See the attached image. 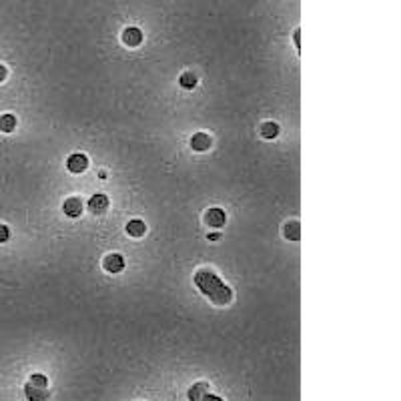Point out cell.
I'll return each mask as SVG.
<instances>
[{
  "label": "cell",
  "mask_w": 401,
  "mask_h": 401,
  "mask_svg": "<svg viewBox=\"0 0 401 401\" xmlns=\"http://www.w3.org/2000/svg\"><path fill=\"white\" fill-rule=\"evenodd\" d=\"M196 287L217 305H227L233 299V291L213 273V271H198L194 275Z\"/></svg>",
  "instance_id": "6da1fadb"
},
{
  "label": "cell",
  "mask_w": 401,
  "mask_h": 401,
  "mask_svg": "<svg viewBox=\"0 0 401 401\" xmlns=\"http://www.w3.org/2000/svg\"><path fill=\"white\" fill-rule=\"evenodd\" d=\"M24 393H26V399L28 401H44L48 397V383H46V377L40 375V373H34L30 375L26 387H24Z\"/></svg>",
  "instance_id": "7a4b0ae2"
},
{
  "label": "cell",
  "mask_w": 401,
  "mask_h": 401,
  "mask_svg": "<svg viewBox=\"0 0 401 401\" xmlns=\"http://www.w3.org/2000/svg\"><path fill=\"white\" fill-rule=\"evenodd\" d=\"M66 168H68L70 172H74V174L84 172V170L88 168V156L82 154V152H74V154H70L68 160H66Z\"/></svg>",
  "instance_id": "3957f363"
},
{
  "label": "cell",
  "mask_w": 401,
  "mask_h": 401,
  "mask_svg": "<svg viewBox=\"0 0 401 401\" xmlns=\"http://www.w3.org/2000/svg\"><path fill=\"white\" fill-rule=\"evenodd\" d=\"M108 209V196L102 194V192H96L88 198V211L94 213V215H102L104 211Z\"/></svg>",
  "instance_id": "277c9868"
},
{
  "label": "cell",
  "mask_w": 401,
  "mask_h": 401,
  "mask_svg": "<svg viewBox=\"0 0 401 401\" xmlns=\"http://www.w3.org/2000/svg\"><path fill=\"white\" fill-rule=\"evenodd\" d=\"M62 213H64L66 217H72V219L80 217V213H82V200H80L78 196L66 198V200L62 203Z\"/></svg>",
  "instance_id": "5b68a950"
},
{
  "label": "cell",
  "mask_w": 401,
  "mask_h": 401,
  "mask_svg": "<svg viewBox=\"0 0 401 401\" xmlns=\"http://www.w3.org/2000/svg\"><path fill=\"white\" fill-rule=\"evenodd\" d=\"M205 221H207V225H209V227H215V229H219V227H223V225H225L227 217H225V211H223V209H217V207H213V209H209V211L205 213Z\"/></svg>",
  "instance_id": "8992f818"
},
{
  "label": "cell",
  "mask_w": 401,
  "mask_h": 401,
  "mask_svg": "<svg viewBox=\"0 0 401 401\" xmlns=\"http://www.w3.org/2000/svg\"><path fill=\"white\" fill-rule=\"evenodd\" d=\"M102 267H104L108 273H120V271L124 269V259H122L118 253L106 255L104 261H102Z\"/></svg>",
  "instance_id": "52a82bcc"
},
{
  "label": "cell",
  "mask_w": 401,
  "mask_h": 401,
  "mask_svg": "<svg viewBox=\"0 0 401 401\" xmlns=\"http://www.w3.org/2000/svg\"><path fill=\"white\" fill-rule=\"evenodd\" d=\"M209 146H211V136H209V134H205V132H196V134L190 136V148H192V150L203 152V150H207Z\"/></svg>",
  "instance_id": "ba28073f"
},
{
  "label": "cell",
  "mask_w": 401,
  "mask_h": 401,
  "mask_svg": "<svg viewBox=\"0 0 401 401\" xmlns=\"http://www.w3.org/2000/svg\"><path fill=\"white\" fill-rule=\"evenodd\" d=\"M122 40H124L126 46H138V44L142 42V32H140L138 28L130 26V28H126V30L122 32Z\"/></svg>",
  "instance_id": "9c48e42d"
},
{
  "label": "cell",
  "mask_w": 401,
  "mask_h": 401,
  "mask_svg": "<svg viewBox=\"0 0 401 401\" xmlns=\"http://www.w3.org/2000/svg\"><path fill=\"white\" fill-rule=\"evenodd\" d=\"M126 233H128L130 237H142V235L146 233V225H144L140 219H132V221L126 223Z\"/></svg>",
  "instance_id": "30bf717a"
},
{
  "label": "cell",
  "mask_w": 401,
  "mask_h": 401,
  "mask_svg": "<svg viewBox=\"0 0 401 401\" xmlns=\"http://www.w3.org/2000/svg\"><path fill=\"white\" fill-rule=\"evenodd\" d=\"M209 395V385L207 383H196L188 389V399L190 401H203V397Z\"/></svg>",
  "instance_id": "8fae6325"
},
{
  "label": "cell",
  "mask_w": 401,
  "mask_h": 401,
  "mask_svg": "<svg viewBox=\"0 0 401 401\" xmlns=\"http://www.w3.org/2000/svg\"><path fill=\"white\" fill-rule=\"evenodd\" d=\"M16 128V116L14 114H2L0 116V130L2 132H12Z\"/></svg>",
  "instance_id": "7c38bea8"
},
{
  "label": "cell",
  "mask_w": 401,
  "mask_h": 401,
  "mask_svg": "<svg viewBox=\"0 0 401 401\" xmlns=\"http://www.w3.org/2000/svg\"><path fill=\"white\" fill-rule=\"evenodd\" d=\"M178 84H180L182 88H186V90H192V88L196 86V76H194L192 72H182L180 78H178Z\"/></svg>",
  "instance_id": "4fadbf2b"
},
{
  "label": "cell",
  "mask_w": 401,
  "mask_h": 401,
  "mask_svg": "<svg viewBox=\"0 0 401 401\" xmlns=\"http://www.w3.org/2000/svg\"><path fill=\"white\" fill-rule=\"evenodd\" d=\"M261 134L265 136V138H275L277 134H279V124L277 122H265L263 124V128H261Z\"/></svg>",
  "instance_id": "5bb4252c"
},
{
  "label": "cell",
  "mask_w": 401,
  "mask_h": 401,
  "mask_svg": "<svg viewBox=\"0 0 401 401\" xmlns=\"http://www.w3.org/2000/svg\"><path fill=\"white\" fill-rule=\"evenodd\" d=\"M283 233H285V237H287V239H291V241H297V239H299V223H297V221H291V223H287V225H285V229H283Z\"/></svg>",
  "instance_id": "9a60e30c"
},
{
  "label": "cell",
  "mask_w": 401,
  "mask_h": 401,
  "mask_svg": "<svg viewBox=\"0 0 401 401\" xmlns=\"http://www.w3.org/2000/svg\"><path fill=\"white\" fill-rule=\"evenodd\" d=\"M10 239V229L6 225H0V243H6Z\"/></svg>",
  "instance_id": "2e32d148"
},
{
  "label": "cell",
  "mask_w": 401,
  "mask_h": 401,
  "mask_svg": "<svg viewBox=\"0 0 401 401\" xmlns=\"http://www.w3.org/2000/svg\"><path fill=\"white\" fill-rule=\"evenodd\" d=\"M203 401H223L221 397H217V395H205L203 397Z\"/></svg>",
  "instance_id": "e0dca14e"
},
{
  "label": "cell",
  "mask_w": 401,
  "mask_h": 401,
  "mask_svg": "<svg viewBox=\"0 0 401 401\" xmlns=\"http://www.w3.org/2000/svg\"><path fill=\"white\" fill-rule=\"evenodd\" d=\"M6 74H8V70H6V66H2V64H0V82H2V80H4V78H6Z\"/></svg>",
  "instance_id": "ac0fdd59"
},
{
  "label": "cell",
  "mask_w": 401,
  "mask_h": 401,
  "mask_svg": "<svg viewBox=\"0 0 401 401\" xmlns=\"http://www.w3.org/2000/svg\"><path fill=\"white\" fill-rule=\"evenodd\" d=\"M215 239H219V233H217V235H215V233H213V235H209V241H215Z\"/></svg>",
  "instance_id": "d6986e66"
}]
</instances>
